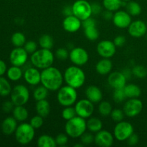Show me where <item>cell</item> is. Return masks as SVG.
Here are the masks:
<instances>
[{"mask_svg":"<svg viewBox=\"0 0 147 147\" xmlns=\"http://www.w3.org/2000/svg\"><path fill=\"white\" fill-rule=\"evenodd\" d=\"M64 77L58 68L53 65L41 71V84L49 91H57L63 86Z\"/></svg>","mask_w":147,"mask_h":147,"instance_id":"cell-1","label":"cell"},{"mask_svg":"<svg viewBox=\"0 0 147 147\" xmlns=\"http://www.w3.org/2000/svg\"><path fill=\"white\" fill-rule=\"evenodd\" d=\"M63 77L66 84L76 89L81 88L86 83L85 72L81 67L75 65L69 66L65 69Z\"/></svg>","mask_w":147,"mask_h":147,"instance_id":"cell-2","label":"cell"},{"mask_svg":"<svg viewBox=\"0 0 147 147\" xmlns=\"http://www.w3.org/2000/svg\"><path fill=\"white\" fill-rule=\"evenodd\" d=\"M55 57V56L51 50L40 48L31 54L30 62L32 66L39 70H44L53 65Z\"/></svg>","mask_w":147,"mask_h":147,"instance_id":"cell-3","label":"cell"},{"mask_svg":"<svg viewBox=\"0 0 147 147\" xmlns=\"http://www.w3.org/2000/svg\"><path fill=\"white\" fill-rule=\"evenodd\" d=\"M87 130V123L86 119L78 116L66 121L65 124V134L72 139L80 138Z\"/></svg>","mask_w":147,"mask_h":147,"instance_id":"cell-4","label":"cell"},{"mask_svg":"<svg viewBox=\"0 0 147 147\" xmlns=\"http://www.w3.org/2000/svg\"><path fill=\"white\" fill-rule=\"evenodd\" d=\"M57 100L59 104L63 107L73 106L78 100V92L76 88L66 85L62 86L57 94Z\"/></svg>","mask_w":147,"mask_h":147,"instance_id":"cell-5","label":"cell"},{"mask_svg":"<svg viewBox=\"0 0 147 147\" xmlns=\"http://www.w3.org/2000/svg\"><path fill=\"white\" fill-rule=\"evenodd\" d=\"M16 141L21 145H27L31 143L35 136V129L30 123L22 122L18 125L14 132Z\"/></svg>","mask_w":147,"mask_h":147,"instance_id":"cell-6","label":"cell"},{"mask_svg":"<svg viewBox=\"0 0 147 147\" xmlns=\"http://www.w3.org/2000/svg\"><path fill=\"white\" fill-rule=\"evenodd\" d=\"M11 100L14 106H24L30 100V90L27 86L19 84L14 86L11 92Z\"/></svg>","mask_w":147,"mask_h":147,"instance_id":"cell-7","label":"cell"},{"mask_svg":"<svg viewBox=\"0 0 147 147\" xmlns=\"http://www.w3.org/2000/svg\"><path fill=\"white\" fill-rule=\"evenodd\" d=\"M134 132V126L131 123L126 121L117 122L113 129V136L119 142H125Z\"/></svg>","mask_w":147,"mask_h":147,"instance_id":"cell-8","label":"cell"},{"mask_svg":"<svg viewBox=\"0 0 147 147\" xmlns=\"http://www.w3.org/2000/svg\"><path fill=\"white\" fill-rule=\"evenodd\" d=\"M73 14L81 21L91 17V4L86 0H77L72 5Z\"/></svg>","mask_w":147,"mask_h":147,"instance_id":"cell-9","label":"cell"},{"mask_svg":"<svg viewBox=\"0 0 147 147\" xmlns=\"http://www.w3.org/2000/svg\"><path fill=\"white\" fill-rule=\"evenodd\" d=\"M74 108L77 116L85 119L91 117L94 112V103L87 98L77 100Z\"/></svg>","mask_w":147,"mask_h":147,"instance_id":"cell-10","label":"cell"},{"mask_svg":"<svg viewBox=\"0 0 147 147\" xmlns=\"http://www.w3.org/2000/svg\"><path fill=\"white\" fill-rule=\"evenodd\" d=\"M143 110V103L139 98H129L123 105V111L125 116L133 118L138 116Z\"/></svg>","mask_w":147,"mask_h":147,"instance_id":"cell-11","label":"cell"},{"mask_svg":"<svg viewBox=\"0 0 147 147\" xmlns=\"http://www.w3.org/2000/svg\"><path fill=\"white\" fill-rule=\"evenodd\" d=\"M69 59L73 65L81 67L88 62L89 55L87 50L83 47H73L69 53Z\"/></svg>","mask_w":147,"mask_h":147,"instance_id":"cell-12","label":"cell"},{"mask_svg":"<svg viewBox=\"0 0 147 147\" xmlns=\"http://www.w3.org/2000/svg\"><path fill=\"white\" fill-rule=\"evenodd\" d=\"M28 60V53L23 47H15L9 54V61L12 65L23 67Z\"/></svg>","mask_w":147,"mask_h":147,"instance_id":"cell-13","label":"cell"},{"mask_svg":"<svg viewBox=\"0 0 147 147\" xmlns=\"http://www.w3.org/2000/svg\"><path fill=\"white\" fill-rule=\"evenodd\" d=\"M96 51L102 58H111L116 53V46L113 41L101 40L98 43Z\"/></svg>","mask_w":147,"mask_h":147,"instance_id":"cell-14","label":"cell"},{"mask_svg":"<svg viewBox=\"0 0 147 147\" xmlns=\"http://www.w3.org/2000/svg\"><path fill=\"white\" fill-rule=\"evenodd\" d=\"M113 23L116 27L119 29L128 28L132 22L131 16L126 11L118 10L113 13L112 19Z\"/></svg>","mask_w":147,"mask_h":147,"instance_id":"cell-15","label":"cell"},{"mask_svg":"<svg viewBox=\"0 0 147 147\" xmlns=\"http://www.w3.org/2000/svg\"><path fill=\"white\" fill-rule=\"evenodd\" d=\"M127 29L129 35L134 38L144 37L147 32L146 23L140 20L132 21Z\"/></svg>","mask_w":147,"mask_h":147,"instance_id":"cell-16","label":"cell"},{"mask_svg":"<svg viewBox=\"0 0 147 147\" xmlns=\"http://www.w3.org/2000/svg\"><path fill=\"white\" fill-rule=\"evenodd\" d=\"M114 136L106 130H100L94 136V143L100 147H111L114 142Z\"/></svg>","mask_w":147,"mask_h":147,"instance_id":"cell-17","label":"cell"},{"mask_svg":"<svg viewBox=\"0 0 147 147\" xmlns=\"http://www.w3.org/2000/svg\"><path fill=\"white\" fill-rule=\"evenodd\" d=\"M23 78L27 84L33 86H38L41 83V72L34 66L30 67L24 70Z\"/></svg>","mask_w":147,"mask_h":147,"instance_id":"cell-18","label":"cell"},{"mask_svg":"<svg viewBox=\"0 0 147 147\" xmlns=\"http://www.w3.org/2000/svg\"><path fill=\"white\" fill-rule=\"evenodd\" d=\"M108 83L113 89L123 88L126 85L127 79L122 72H111L108 77Z\"/></svg>","mask_w":147,"mask_h":147,"instance_id":"cell-19","label":"cell"},{"mask_svg":"<svg viewBox=\"0 0 147 147\" xmlns=\"http://www.w3.org/2000/svg\"><path fill=\"white\" fill-rule=\"evenodd\" d=\"M82 27V21L79 18L73 15L65 17L63 21V27L65 31L70 33H74L78 31Z\"/></svg>","mask_w":147,"mask_h":147,"instance_id":"cell-20","label":"cell"},{"mask_svg":"<svg viewBox=\"0 0 147 147\" xmlns=\"http://www.w3.org/2000/svg\"><path fill=\"white\" fill-rule=\"evenodd\" d=\"M86 98L93 103H99L103 100V93L98 87L96 86H89L85 91Z\"/></svg>","mask_w":147,"mask_h":147,"instance_id":"cell-21","label":"cell"},{"mask_svg":"<svg viewBox=\"0 0 147 147\" xmlns=\"http://www.w3.org/2000/svg\"><path fill=\"white\" fill-rule=\"evenodd\" d=\"M17 126V121L13 116H9L4 119L1 123V131L4 135L10 136L14 134Z\"/></svg>","mask_w":147,"mask_h":147,"instance_id":"cell-22","label":"cell"},{"mask_svg":"<svg viewBox=\"0 0 147 147\" xmlns=\"http://www.w3.org/2000/svg\"><path fill=\"white\" fill-rule=\"evenodd\" d=\"M113 63L110 58H102L96 65V70L100 76H106L111 72Z\"/></svg>","mask_w":147,"mask_h":147,"instance_id":"cell-23","label":"cell"},{"mask_svg":"<svg viewBox=\"0 0 147 147\" xmlns=\"http://www.w3.org/2000/svg\"><path fill=\"white\" fill-rule=\"evenodd\" d=\"M35 110L37 115H40L43 118H46L50 114L51 107L50 103L46 99H44L37 101L35 105Z\"/></svg>","mask_w":147,"mask_h":147,"instance_id":"cell-24","label":"cell"},{"mask_svg":"<svg viewBox=\"0 0 147 147\" xmlns=\"http://www.w3.org/2000/svg\"><path fill=\"white\" fill-rule=\"evenodd\" d=\"M125 94L127 98H136L140 97L142 94V89L134 83H129L123 88Z\"/></svg>","mask_w":147,"mask_h":147,"instance_id":"cell-25","label":"cell"},{"mask_svg":"<svg viewBox=\"0 0 147 147\" xmlns=\"http://www.w3.org/2000/svg\"><path fill=\"white\" fill-rule=\"evenodd\" d=\"M6 74H7V78L9 80L13 82H16L20 80L23 77L24 72H23L21 67L12 65L7 69Z\"/></svg>","mask_w":147,"mask_h":147,"instance_id":"cell-26","label":"cell"},{"mask_svg":"<svg viewBox=\"0 0 147 147\" xmlns=\"http://www.w3.org/2000/svg\"><path fill=\"white\" fill-rule=\"evenodd\" d=\"M87 129L91 133H97L103 129V123L100 119L97 117H90L86 121Z\"/></svg>","mask_w":147,"mask_h":147,"instance_id":"cell-27","label":"cell"},{"mask_svg":"<svg viewBox=\"0 0 147 147\" xmlns=\"http://www.w3.org/2000/svg\"><path fill=\"white\" fill-rule=\"evenodd\" d=\"M13 117L20 122H24L29 117V112L24 106H15L12 111Z\"/></svg>","mask_w":147,"mask_h":147,"instance_id":"cell-28","label":"cell"},{"mask_svg":"<svg viewBox=\"0 0 147 147\" xmlns=\"http://www.w3.org/2000/svg\"><path fill=\"white\" fill-rule=\"evenodd\" d=\"M37 146L38 147H55L57 144L55 139L48 134H42L37 139Z\"/></svg>","mask_w":147,"mask_h":147,"instance_id":"cell-29","label":"cell"},{"mask_svg":"<svg viewBox=\"0 0 147 147\" xmlns=\"http://www.w3.org/2000/svg\"><path fill=\"white\" fill-rule=\"evenodd\" d=\"M12 90L11 84L7 78L0 76V96L6 97L11 94Z\"/></svg>","mask_w":147,"mask_h":147,"instance_id":"cell-30","label":"cell"},{"mask_svg":"<svg viewBox=\"0 0 147 147\" xmlns=\"http://www.w3.org/2000/svg\"><path fill=\"white\" fill-rule=\"evenodd\" d=\"M126 11L131 16L136 17L142 13V7L138 2L135 1H129L126 6Z\"/></svg>","mask_w":147,"mask_h":147,"instance_id":"cell-31","label":"cell"},{"mask_svg":"<svg viewBox=\"0 0 147 147\" xmlns=\"http://www.w3.org/2000/svg\"><path fill=\"white\" fill-rule=\"evenodd\" d=\"M39 45H40L41 48L44 49H48V50H51L54 45V40L52 36L50 34H45L40 36L38 40Z\"/></svg>","mask_w":147,"mask_h":147,"instance_id":"cell-32","label":"cell"},{"mask_svg":"<svg viewBox=\"0 0 147 147\" xmlns=\"http://www.w3.org/2000/svg\"><path fill=\"white\" fill-rule=\"evenodd\" d=\"M103 6L105 9L115 12L122 7V0H103Z\"/></svg>","mask_w":147,"mask_h":147,"instance_id":"cell-33","label":"cell"},{"mask_svg":"<svg viewBox=\"0 0 147 147\" xmlns=\"http://www.w3.org/2000/svg\"><path fill=\"white\" fill-rule=\"evenodd\" d=\"M11 44L15 47H24L26 41V37L22 32H16L11 37Z\"/></svg>","mask_w":147,"mask_h":147,"instance_id":"cell-34","label":"cell"},{"mask_svg":"<svg viewBox=\"0 0 147 147\" xmlns=\"http://www.w3.org/2000/svg\"><path fill=\"white\" fill-rule=\"evenodd\" d=\"M49 90L46 88L42 85L40 86H37L33 91V98L36 101H38L40 100H44L47 98L48 96Z\"/></svg>","mask_w":147,"mask_h":147,"instance_id":"cell-35","label":"cell"},{"mask_svg":"<svg viewBox=\"0 0 147 147\" xmlns=\"http://www.w3.org/2000/svg\"><path fill=\"white\" fill-rule=\"evenodd\" d=\"M98 110V113H100V116L106 117V116H110L113 109H112L111 104L109 101L101 100L99 103Z\"/></svg>","mask_w":147,"mask_h":147,"instance_id":"cell-36","label":"cell"},{"mask_svg":"<svg viewBox=\"0 0 147 147\" xmlns=\"http://www.w3.org/2000/svg\"><path fill=\"white\" fill-rule=\"evenodd\" d=\"M84 34L86 38L90 41H96L99 37L100 33L96 26L84 28Z\"/></svg>","mask_w":147,"mask_h":147,"instance_id":"cell-37","label":"cell"},{"mask_svg":"<svg viewBox=\"0 0 147 147\" xmlns=\"http://www.w3.org/2000/svg\"><path fill=\"white\" fill-rule=\"evenodd\" d=\"M132 73L134 77L143 79L147 76V68L142 65H136L132 67Z\"/></svg>","mask_w":147,"mask_h":147,"instance_id":"cell-38","label":"cell"},{"mask_svg":"<svg viewBox=\"0 0 147 147\" xmlns=\"http://www.w3.org/2000/svg\"><path fill=\"white\" fill-rule=\"evenodd\" d=\"M76 116H77V114H76V109L73 106L64 107V109L62 111V117L65 121L70 120Z\"/></svg>","mask_w":147,"mask_h":147,"instance_id":"cell-39","label":"cell"},{"mask_svg":"<svg viewBox=\"0 0 147 147\" xmlns=\"http://www.w3.org/2000/svg\"><path fill=\"white\" fill-rule=\"evenodd\" d=\"M127 98L125 94L123 88L114 89L113 93V99L114 101L117 103H122Z\"/></svg>","mask_w":147,"mask_h":147,"instance_id":"cell-40","label":"cell"},{"mask_svg":"<svg viewBox=\"0 0 147 147\" xmlns=\"http://www.w3.org/2000/svg\"><path fill=\"white\" fill-rule=\"evenodd\" d=\"M111 118L112 119V120L116 122H119L123 120L125 116V113L123 112V110L119 109H113L111 113Z\"/></svg>","mask_w":147,"mask_h":147,"instance_id":"cell-41","label":"cell"},{"mask_svg":"<svg viewBox=\"0 0 147 147\" xmlns=\"http://www.w3.org/2000/svg\"><path fill=\"white\" fill-rule=\"evenodd\" d=\"M69 53L67 48H65V47H60L57 49L55 53V56L57 57L59 60H62L64 61L66 60L67 58H69Z\"/></svg>","mask_w":147,"mask_h":147,"instance_id":"cell-42","label":"cell"},{"mask_svg":"<svg viewBox=\"0 0 147 147\" xmlns=\"http://www.w3.org/2000/svg\"><path fill=\"white\" fill-rule=\"evenodd\" d=\"M43 119L44 118L42 117L40 115H36V116L32 117V119L30 121V123L34 129H38L41 128L44 123V119Z\"/></svg>","mask_w":147,"mask_h":147,"instance_id":"cell-43","label":"cell"},{"mask_svg":"<svg viewBox=\"0 0 147 147\" xmlns=\"http://www.w3.org/2000/svg\"><path fill=\"white\" fill-rule=\"evenodd\" d=\"M80 142L83 144L84 146L89 145L94 142V136L90 132H85L83 135L80 137Z\"/></svg>","mask_w":147,"mask_h":147,"instance_id":"cell-44","label":"cell"},{"mask_svg":"<svg viewBox=\"0 0 147 147\" xmlns=\"http://www.w3.org/2000/svg\"><path fill=\"white\" fill-rule=\"evenodd\" d=\"M68 138L69 136H67L66 134H59L57 135L55 139V142L57 144V146H65L68 142Z\"/></svg>","mask_w":147,"mask_h":147,"instance_id":"cell-45","label":"cell"},{"mask_svg":"<svg viewBox=\"0 0 147 147\" xmlns=\"http://www.w3.org/2000/svg\"><path fill=\"white\" fill-rule=\"evenodd\" d=\"M23 47L25 49V50L28 53V54H32L33 53H34L37 50V44L36 42L30 40V41L26 42Z\"/></svg>","mask_w":147,"mask_h":147,"instance_id":"cell-46","label":"cell"},{"mask_svg":"<svg viewBox=\"0 0 147 147\" xmlns=\"http://www.w3.org/2000/svg\"><path fill=\"white\" fill-rule=\"evenodd\" d=\"M14 106H14V104L11 100H6L2 103V111L4 113H10V112H12Z\"/></svg>","mask_w":147,"mask_h":147,"instance_id":"cell-47","label":"cell"},{"mask_svg":"<svg viewBox=\"0 0 147 147\" xmlns=\"http://www.w3.org/2000/svg\"><path fill=\"white\" fill-rule=\"evenodd\" d=\"M126 41V37L123 35H118L113 40V43L115 44V45L116 46V47H120L124 45L125 42Z\"/></svg>","mask_w":147,"mask_h":147,"instance_id":"cell-48","label":"cell"},{"mask_svg":"<svg viewBox=\"0 0 147 147\" xmlns=\"http://www.w3.org/2000/svg\"><path fill=\"white\" fill-rule=\"evenodd\" d=\"M127 143L129 146H135V145L139 143V138L136 134L133 133L129 138H128Z\"/></svg>","mask_w":147,"mask_h":147,"instance_id":"cell-49","label":"cell"},{"mask_svg":"<svg viewBox=\"0 0 147 147\" xmlns=\"http://www.w3.org/2000/svg\"><path fill=\"white\" fill-rule=\"evenodd\" d=\"M92 26H96V21L91 17L82 21V27H83V29Z\"/></svg>","mask_w":147,"mask_h":147,"instance_id":"cell-50","label":"cell"},{"mask_svg":"<svg viewBox=\"0 0 147 147\" xmlns=\"http://www.w3.org/2000/svg\"><path fill=\"white\" fill-rule=\"evenodd\" d=\"M91 9H92V14H99L102 11V7L99 3L98 2H93L91 3Z\"/></svg>","mask_w":147,"mask_h":147,"instance_id":"cell-51","label":"cell"},{"mask_svg":"<svg viewBox=\"0 0 147 147\" xmlns=\"http://www.w3.org/2000/svg\"><path fill=\"white\" fill-rule=\"evenodd\" d=\"M63 14H64L65 17L73 15V7H72V6H70V5L65 6L63 9Z\"/></svg>","mask_w":147,"mask_h":147,"instance_id":"cell-52","label":"cell"},{"mask_svg":"<svg viewBox=\"0 0 147 147\" xmlns=\"http://www.w3.org/2000/svg\"><path fill=\"white\" fill-rule=\"evenodd\" d=\"M7 71V66L5 62L0 60V76H3Z\"/></svg>","mask_w":147,"mask_h":147,"instance_id":"cell-53","label":"cell"},{"mask_svg":"<svg viewBox=\"0 0 147 147\" xmlns=\"http://www.w3.org/2000/svg\"><path fill=\"white\" fill-rule=\"evenodd\" d=\"M122 73L124 75V76L126 77V78L128 80H130L131 78L133 76V73H132V70L131 69L129 68V67H126V68H124L123 70H122Z\"/></svg>","mask_w":147,"mask_h":147,"instance_id":"cell-54","label":"cell"},{"mask_svg":"<svg viewBox=\"0 0 147 147\" xmlns=\"http://www.w3.org/2000/svg\"><path fill=\"white\" fill-rule=\"evenodd\" d=\"M103 17L106 20H111L113 19V12L111 11H109V10H105L103 12Z\"/></svg>","mask_w":147,"mask_h":147,"instance_id":"cell-55","label":"cell"},{"mask_svg":"<svg viewBox=\"0 0 147 147\" xmlns=\"http://www.w3.org/2000/svg\"><path fill=\"white\" fill-rule=\"evenodd\" d=\"M84 145L83 144H75L74 146L75 147H83Z\"/></svg>","mask_w":147,"mask_h":147,"instance_id":"cell-56","label":"cell"},{"mask_svg":"<svg viewBox=\"0 0 147 147\" xmlns=\"http://www.w3.org/2000/svg\"><path fill=\"white\" fill-rule=\"evenodd\" d=\"M122 1H126V2H128V1H131V0H122Z\"/></svg>","mask_w":147,"mask_h":147,"instance_id":"cell-57","label":"cell"},{"mask_svg":"<svg viewBox=\"0 0 147 147\" xmlns=\"http://www.w3.org/2000/svg\"><path fill=\"white\" fill-rule=\"evenodd\" d=\"M145 36H146V40H147V32H146V34H145Z\"/></svg>","mask_w":147,"mask_h":147,"instance_id":"cell-58","label":"cell"},{"mask_svg":"<svg viewBox=\"0 0 147 147\" xmlns=\"http://www.w3.org/2000/svg\"><path fill=\"white\" fill-rule=\"evenodd\" d=\"M146 25H147V22H146Z\"/></svg>","mask_w":147,"mask_h":147,"instance_id":"cell-59","label":"cell"}]
</instances>
